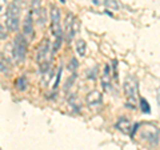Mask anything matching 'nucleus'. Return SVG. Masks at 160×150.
<instances>
[{
  "instance_id": "obj_1",
  "label": "nucleus",
  "mask_w": 160,
  "mask_h": 150,
  "mask_svg": "<svg viewBox=\"0 0 160 150\" xmlns=\"http://www.w3.org/2000/svg\"><path fill=\"white\" fill-rule=\"evenodd\" d=\"M52 49H51V43L48 40H43L42 44L39 45L38 54H36V61L39 64V68L43 73L49 71V65L52 61Z\"/></svg>"
},
{
  "instance_id": "obj_2",
  "label": "nucleus",
  "mask_w": 160,
  "mask_h": 150,
  "mask_svg": "<svg viewBox=\"0 0 160 150\" xmlns=\"http://www.w3.org/2000/svg\"><path fill=\"white\" fill-rule=\"evenodd\" d=\"M4 20H6L7 29H9L12 32L18 31L19 21H20V2L19 0H13L11 4H8V7L6 8Z\"/></svg>"
},
{
  "instance_id": "obj_3",
  "label": "nucleus",
  "mask_w": 160,
  "mask_h": 150,
  "mask_svg": "<svg viewBox=\"0 0 160 150\" xmlns=\"http://www.w3.org/2000/svg\"><path fill=\"white\" fill-rule=\"evenodd\" d=\"M27 41L28 40L26 39L23 33H18L16 37H15L13 43L11 44L12 47V57L16 63H22L26 59L27 54Z\"/></svg>"
},
{
  "instance_id": "obj_4",
  "label": "nucleus",
  "mask_w": 160,
  "mask_h": 150,
  "mask_svg": "<svg viewBox=\"0 0 160 150\" xmlns=\"http://www.w3.org/2000/svg\"><path fill=\"white\" fill-rule=\"evenodd\" d=\"M51 29L55 39H56V43H55V47L52 49L55 53L58 51V48H60V45H62V39H63V31L62 27H60V11L55 6L51 9Z\"/></svg>"
},
{
  "instance_id": "obj_5",
  "label": "nucleus",
  "mask_w": 160,
  "mask_h": 150,
  "mask_svg": "<svg viewBox=\"0 0 160 150\" xmlns=\"http://www.w3.org/2000/svg\"><path fill=\"white\" fill-rule=\"evenodd\" d=\"M79 29H80L79 20L72 13H68L66 16V20H64V33H66V39L68 41L75 37V35L79 32Z\"/></svg>"
},
{
  "instance_id": "obj_6",
  "label": "nucleus",
  "mask_w": 160,
  "mask_h": 150,
  "mask_svg": "<svg viewBox=\"0 0 160 150\" xmlns=\"http://www.w3.org/2000/svg\"><path fill=\"white\" fill-rule=\"evenodd\" d=\"M123 88H124V93L126 96L132 100L133 104H135V100H136L138 96V81H136V77L132 76V74H128L124 80V84H123Z\"/></svg>"
},
{
  "instance_id": "obj_7",
  "label": "nucleus",
  "mask_w": 160,
  "mask_h": 150,
  "mask_svg": "<svg viewBox=\"0 0 160 150\" xmlns=\"http://www.w3.org/2000/svg\"><path fill=\"white\" fill-rule=\"evenodd\" d=\"M86 101L89 106H98V105H100L103 102V94L99 91H92L87 94Z\"/></svg>"
},
{
  "instance_id": "obj_8",
  "label": "nucleus",
  "mask_w": 160,
  "mask_h": 150,
  "mask_svg": "<svg viewBox=\"0 0 160 150\" xmlns=\"http://www.w3.org/2000/svg\"><path fill=\"white\" fill-rule=\"evenodd\" d=\"M102 85L106 92H112V77L109 74V67L106 65L102 74Z\"/></svg>"
},
{
  "instance_id": "obj_9",
  "label": "nucleus",
  "mask_w": 160,
  "mask_h": 150,
  "mask_svg": "<svg viewBox=\"0 0 160 150\" xmlns=\"http://www.w3.org/2000/svg\"><path fill=\"white\" fill-rule=\"evenodd\" d=\"M23 31H24V36H27V40L33 37V21H32L31 13H28L26 16V20H24V24H23Z\"/></svg>"
},
{
  "instance_id": "obj_10",
  "label": "nucleus",
  "mask_w": 160,
  "mask_h": 150,
  "mask_svg": "<svg viewBox=\"0 0 160 150\" xmlns=\"http://www.w3.org/2000/svg\"><path fill=\"white\" fill-rule=\"evenodd\" d=\"M116 128H118V130L120 132H123L124 134H131L132 133V124L128 121L127 118H120L119 120V122L116 124Z\"/></svg>"
},
{
  "instance_id": "obj_11",
  "label": "nucleus",
  "mask_w": 160,
  "mask_h": 150,
  "mask_svg": "<svg viewBox=\"0 0 160 150\" xmlns=\"http://www.w3.org/2000/svg\"><path fill=\"white\" fill-rule=\"evenodd\" d=\"M0 72L3 74H8L11 72V64H9V60L7 59V56H4L3 53H0Z\"/></svg>"
},
{
  "instance_id": "obj_12",
  "label": "nucleus",
  "mask_w": 160,
  "mask_h": 150,
  "mask_svg": "<svg viewBox=\"0 0 160 150\" xmlns=\"http://www.w3.org/2000/svg\"><path fill=\"white\" fill-rule=\"evenodd\" d=\"M75 48H76V53L79 54L80 57H84L86 56V52H87V44L84 40H78L76 41V45H75Z\"/></svg>"
},
{
  "instance_id": "obj_13",
  "label": "nucleus",
  "mask_w": 160,
  "mask_h": 150,
  "mask_svg": "<svg viewBox=\"0 0 160 150\" xmlns=\"http://www.w3.org/2000/svg\"><path fill=\"white\" fill-rule=\"evenodd\" d=\"M104 6L108 9H112V11H118L120 8V4L118 0H104Z\"/></svg>"
},
{
  "instance_id": "obj_14",
  "label": "nucleus",
  "mask_w": 160,
  "mask_h": 150,
  "mask_svg": "<svg viewBox=\"0 0 160 150\" xmlns=\"http://www.w3.org/2000/svg\"><path fill=\"white\" fill-rule=\"evenodd\" d=\"M6 8H7V0H0V23H6V20H4Z\"/></svg>"
},
{
  "instance_id": "obj_15",
  "label": "nucleus",
  "mask_w": 160,
  "mask_h": 150,
  "mask_svg": "<svg viewBox=\"0 0 160 150\" xmlns=\"http://www.w3.org/2000/svg\"><path fill=\"white\" fill-rule=\"evenodd\" d=\"M16 87L20 89V91H24V89L27 88V80L24 77H20L18 81H16Z\"/></svg>"
},
{
  "instance_id": "obj_16",
  "label": "nucleus",
  "mask_w": 160,
  "mask_h": 150,
  "mask_svg": "<svg viewBox=\"0 0 160 150\" xmlns=\"http://www.w3.org/2000/svg\"><path fill=\"white\" fill-rule=\"evenodd\" d=\"M140 105H142V110L144 113H149L151 112V108H149V105L147 102V100H144V98H140Z\"/></svg>"
},
{
  "instance_id": "obj_17",
  "label": "nucleus",
  "mask_w": 160,
  "mask_h": 150,
  "mask_svg": "<svg viewBox=\"0 0 160 150\" xmlns=\"http://www.w3.org/2000/svg\"><path fill=\"white\" fill-rule=\"evenodd\" d=\"M78 67H79V64H78V60L76 59H71V61L68 63V69L71 72H75L78 69Z\"/></svg>"
},
{
  "instance_id": "obj_18",
  "label": "nucleus",
  "mask_w": 160,
  "mask_h": 150,
  "mask_svg": "<svg viewBox=\"0 0 160 150\" xmlns=\"http://www.w3.org/2000/svg\"><path fill=\"white\" fill-rule=\"evenodd\" d=\"M68 100H69V104H71L72 106H75V108H80V106H82V104L78 101V98L75 97V96H72L71 98H68Z\"/></svg>"
},
{
  "instance_id": "obj_19",
  "label": "nucleus",
  "mask_w": 160,
  "mask_h": 150,
  "mask_svg": "<svg viewBox=\"0 0 160 150\" xmlns=\"http://www.w3.org/2000/svg\"><path fill=\"white\" fill-rule=\"evenodd\" d=\"M31 7L32 9H39L42 7V0H31Z\"/></svg>"
},
{
  "instance_id": "obj_20",
  "label": "nucleus",
  "mask_w": 160,
  "mask_h": 150,
  "mask_svg": "<svg viewBox=\"0 0 160 150\" xmlns=\"http://www.w3.org/2000/svg\"><path fill=\"white\" fill-rule=\"evenodd\" d=\"M75 78H76V76H75V74H72V77L68 80L67 81V84H66V91H68V88H71L72 87V82L75 81Z\"/></svg>"
},
{
  "instance_id": "obj_21",
  "label": "nucleus",
  "mask_w": 160,
  "mask_h": 150,
  "mask_svg": "<svg viewBox=\"0 0 160 150\" xmlns=\"http://www.w3.org/2000/svg\"><path fill=\"white\" fill-rule=\"evenodd\" d=\"M19 2H22V3H26V2H31V0H19Z\"/></svg>"
},
{
  "instance_id": "obj_22",
  "label": "nucleus",
  "mask_w": 160,
  "mask_h": 150,
  "mask_svg": "<svg viewBox=\"0 0 160 150\" xmlns=\"http://www.w3.org/2000/svg\"><path fill=\"white\" fill-rule=\"evenodd\" d=\"M60 2H62V3H66V0H60Z\"/></svg>"
}]
</instances>
